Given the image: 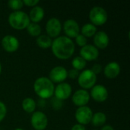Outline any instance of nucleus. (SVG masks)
<instances>
[{
	"mask_svg": "<svg viewBox=\"0 0 130 130\" xmlns=\"http://www.w3.org/2000/svg\"><path fill=\"white\" fill-rule=\"evenodd\" d=\"M30 123L35 130H44L48 125V118L42 111H34L30 117Z\"/></svg>",
	"mask_w": 130,
	"mask_h": 130,
	"instance_id": "nucleus-7",
	"label": "nucleus"
},
{
	"mask_svg": "<svg viewBox=\"0 0 130 130\" xmlns=\"http://www.w3.org/2000/svg\"><path fill=\"white\" fill-rule=\"evenodd\" d=\"M67 73H68V78L74 80V79H78V77L79 75V71L75 69H70L69 71H67Z\"/></svg>",
	"mask_w": 130,
	"mask_h": 130,
	"instance_id": "nucleus-29",
	"label": "nucleus"
},
{
	"mask_svg": "<svg viewBox=\"0 0 130 130\" xmlns=\"http://www.w3.org/2000/svg\"><path fill=\"white\" fill-rule=\"evenodd\" d=\"M68 78V73L66 68L63 66H59L53 68L49 73V79L54 83H62L65 82Z\"/></svg>",
	"mask_w": 130,
	"mask_h": 130,
	"instance_id": "nucleus-9",
	"label": "nucleus"
},
{
	"mask_svg": "<svg viewBox=\"0 0 130 130\" xmlns=\"http://www.w3.org/2000/svg\"><path fill=\"white\" fill-rule=\"evenodd\" d=\"M75 39V43L78 46H81V47H83V46H85V45L88 44L87 43H88V39L81 34H79Z\"/></svg>",
	"mask_w": 130,
	"mask_h": 130,
	"instance_id": "nucleus-26",
	"label": "nucleus"
},
{
	"mask_svg": "<svg viewBox=\"0 0 130 130\" xmlns=\"http://www.w3.org/2000/svg\"><path fill=\"white\" fill-rule=\"evenodd\" d=\"M72 66L73 67V69L78 70V71H81V70H84L87 66V62L80 56H75L72 61Z\"/></svg>",
	"mask_w": 130,
	"mask_h": 130,
	"instance_id": "nucleus-23",
	"label": "nucleus"
},
{
	"mask_svg": "<svg viewBox=\"0 0 130 130\" xmlns=\"http://www.w3.org/2000/svg\"><path fill=\"white\" fill-rule=\"evenodd\" d=\"M37 45L42 49H48L51 47L53 40L46 34H40L36 39Z\"/></svg>",
	"mask_w": 130,
	"mask_h": 130,
	"instance_id": "nucleus-22",
	"label": "nucleus"
},
{
	"mask_svg": "<svg viewBox=\"0 0 130 130\" xmlns=\"http://www.w3.org/2000/svg\"><path fill=\"white\" fill-rule=\"evenodd\" d=\"M1 44L4 50L8 53H14L19 48V41L13 35H5L3 37Z\"/></svg>",
	"mask_w": 130,
	"mask_h": 130,
	"instance_id": "nucleus-15",
	"label": "nucleus"
},
{
	"mask_svg": "<svg viewBox=\"0 0 130 130\" xmlns=\"http://www.w3.org/2000/svg\"><path fill=\"white\" fill-rule=\"evenodd\" d=\"M101 130H114L113 127L110 125H104L102 126Z\"/></svg>",
	"mask_w": 130,
	"mask_h": 130,
	"instance_id": "nucleus-33",
	"label": "nucleus"
},
{
	"mask_svg": "<svg viewBox=\"0 0 130 130\" xmlns=\"http://www.w3.org/2000/svg\"><path fill=\"white\" fill-rule=\"evenodd\" d=\"M51 49L53 55L56 58L66 60L74 54L75 45L72 39L66 36H59L53 40Z\"/></svg>",
	"mask_w": 130,
	"mask_h": 130,
	"instance_id": "nucleus-1",
	"label": "nucleus"
},
{
	"mask_svg": "<svg viewBox=\"0 0 130 130\" xmlns=\"http://www.w3.org/2000/svg\"><path fill=\"white\" fill-rule=\"evenodd\" d=\"M97 82V75L91 69H84L78 77V85L82 89H91Z\"/></svg>",
	"mask_w": 130,
	"mask_h": 130,
	"instance_id": "nucleus-4",
	"label": "nucleus"
},
{
	"mask_svg": "<svg viewBox=\"0 0 130 130\" xmlns=\"http://www.w3.org/2000/svg\"><path fill=\"white\" fill-rule=\"evenodd\" d=\"M14 130H24L23 129H21V128H17V129H15Z\"/></svg>",
	"mask_w": 130,
	"mask_h": 130,
	"instance_id": "nucleus-35",
	"label": "nucleus"
},
{
	"mask_svg": "<svg viewBox=\"0 0 130 130\" xmlns=\"http://www.w3.org/2000/svg\"><path fill=\"white\" fill-rule=\"evenodd\" d=\"M22 109L24 111L28 113H33L37 107V104L35 101L31 98H26L23 100L21 104Z\"/></svg>",
	"mask_w": 130,
	"mask_h": 130,
	"instance_id": "nucleus-20",
	"label": "nucleus"
},
{
	"mask_svg": "<svg viewBox=\"0 0 130 130\" xmlns=\"http://www.w3.org/2000/svg\"><path fill=\"white\" fill-rule=\"evenodd\" d=\"M90 99H91L90 94L88 93V91L84 89H79L76 91L72 97V103L74 104V105L78 107L87 106Z\"/></svg>",
	"mask_w": 130,
	"mask_h": 130,
	"instance_id": "nucleus-13",
	"label": "nucleus"
},
{
	"mask_svg": "<svg viewBox=\"0 0 130 130\" xmlns=\"http://www.w3.org/2000/svg\"><path fill=\"white\" fill-rule=\"evenodd\" d=\"M27 33L31 37H37L41 34V27L37 23L30 22L29 25L27 27Z\"/></svg>",
	"mask_w": 130,
	"mask_h": 130,
	"instance_id": "nucleus-24",
	"label": "nucleus"
},
{
	"mask_svg": "<svg viewBox=\"0 0 130 130\" xmlns=\"http://www.w3.org/2000/svg\"><path fill=\"white\" fill-rule=\"evenodd\" d=\"M108 18L107 11L101 6H94L89 12V19L91 23L95 27L104 25Z\"/></svg>",
	"mask_w": 130,
	"mask_h": 130,
	"instance_id": "nucleus-5",
	"label": "nucleus"
},
{
	"mask_svg": "<svg viewBox=\"0 0 130 130\" xmlns=\"http://www.w3.org/2000/svg\"><path fill=\"white\" fill-rule=\"evenodd\" d=\"M108 91L103 85H95L91 90L90 97L96 102H104L108 98Z\"/></svg>",
	"mask_w": 130,
	"mask_h": 130,
	"instance_id": "nucleus-11",
	"label": "nucleus"
},
{
	"mask_svg": "<svg viewBox=\"0 0 130 130\" xmlns=\"http://www.w3.org/2000/svg\"><path fill=\"white\" fill-rule=\"evenodd\" d=\"M79 54L80 56L82 57L86 62L94 61L99 56V50L92 44H87L81 48Z\"/></svg>",
	"mask_w": 130,
	"mask_h": 130,
	"instance_id": "nucleus-14",
	"label": "nucleus"
},
{
	"mask_svg": "<svg viewBox=\"0 0 130 130\" xmlns=\"http://www.w3.org/2000/svg\"><path fill=\"white\" fill-rule=\"evenodd\" d=\"M8 6L13 10V11H21L24 6V3L22 0H10L8 2Z\"/></svg>",
	"mask_w": 130,
	"mask_h": 130,
	"instance_id": "nucleus-25",
	"label": "nucleus"
},
{
	"mask_svg": "<svg viewBox=\"0 0 130 130\" xmlns=\"http://www.w3.org/2000/svg\"><path fill=\"white\" fill-rule=\"evenodd\" d=\"M62 27L61 21L56 18H50L46 24V35L49 36L51 39L56 38L59 37V34L62 31Z\"/></svg>",
	"mask_w": 130,
	"mask_h": 130,
	"instance_id": "nucleus-8",
	"label": "nucleus"
},
{
	"mask_svg": "<svg viewBox=\"0 0 130 130\" xmlns=\"http://www.w3.org/2000/svg\"><path fill=\"white\" fill-rule=\"evenodd\" d=\"M93 42H94V46L97 49L104 50L109 45L110 38L106 32L100 30V31H97V33L94 34Z\"/></svg>",
	"mask_w": 130,
	"mask_h": 130,
	"instance_id": "nucleus-16",
	"label": "nucleus"
},
{
	"mask_svg": "<svg viewBox=\"0 0 130 130\" xmlns=\"http://www.w3.org/2000/svg\"><path fill=\"white\" fill-rule=\"evenodd\" d=\"M2 64H1V62H0V75H1V73H2Z\"/></svg>",
	"mask_w": 130,
	"mask_h": 130,
	"instance_id": "nucleus-34",
	"label": "nucleus"
},
{
	"mask_svg": "<svg viewBox=\"0 0 130 130\" xmlns=\"http://www.w3.org/2000/svg\"><path fill=\"white\" fill-rule=\"evenodd\" d=\"M120 66L117 62H110L105 66L103 69L104 75L109 79L116 78L120 73Z\"/></svg>",
	"mask_w": 130,
	"mask_h": 130,
	"instance_id": "nucleus-17",
	"label": "nucleus"
},
{
	"mask_svg": "<svg viewBox=\"0 0 130 130\" xmlns=\"http://www.w3.org/2000/svg\"><path fill=\"white\" fill-rule=\"evenodd\" d=\"M80 31L81 34L85 36L86 38L92 37L97 33V27L91 23H87L82 26V29H80Z\"/></svg>",
	"mask_w": 130,
	"mask_h": 130,
	"instance_id": "nucleus-21",
	"label": "nucleus"
},
{
	"mask_svg": "<svg viewBox=\"0 0 130 130\" xmlns=\"http://www.w3.org/2000/svg\"><path fill=\"white\" fill-rule=\"evenodd\" d=\"M51 105L52 107L55 110H60L62 107V101H60L59 99H57L56 98H53L51 100Z\"/></svg>",
	"mask_w": 130,
	"mask_h": 130,
	"instance_id": "nucleus-27",
	"label": "nucleus"
},
{
	"mask_svg": "<svg viewBox=\"0 0 130 130\" xmlns=\"http://www.w3.org/2000/svg\"><path fill=\"white\" fill-rule=\"evenodd\" d=\"M96 75H98V74H100L101 72H102V70H103V69H102V66H101V65H100V64H94V65H93L92 66V67H91V69H90Z\"/></svg>",
	"mask_w": 130,
	"mask_h": 130,
	"instance_id": "nucleus-30",
	"label": "nucleus"
},
{
	"mask_svg": "<svg viewBox=\"0 0 130 130\" xmlns=\"http://www.w3.org/2000/svg\"><path fill=\"white\" fill-rule=\"evenodd\" d=\"M40 1L39 0H24L23 1V3H24V5H27V6H29V7H34V6H37V4H39Z\"/></svg>",
	"mask_w": 130,
	"mask_h": 130,
	"instance_id": "nucleus-31",
	"label": "nucleus"
},
{
	"mask_svg": "<svg viewBox=\"0 0 130 130\" xmlns=\"http://www.w3.org/2000/svg\"><path fill=\"white\" fill-rule=\"evenodd\" d=\"M7 113V107L5 104L0 101V123L5 119Z\"/></svg>",
	"mask_w": 130,
	"mask_h": 130,
	"instance_id": "nucleus-28",
	"label": "nucleus"
},
{
	"mask_svg": "<svg viewBox=\"0 0 130 130\" xmlns=\"http://www.w3.org/2000/svg\"><path fill=\"white\" fill-rule=\"evenodd\" d=\"M44 14H45L44 9L42 7L37 5L31 8L28 16H29L30 22L38 24L40 21H41L43 19Z\"/></svg>",
	"mask_w": 130,
	"mask_h": 130,
	"instance_id": "nucleus-18",
	"label": "nucleus"
},
{
	"mask_svg": "<svg viewBox=\"0 0 130 130\" xmlns=\"http://www.w3.org/2000/svg\"><path fill=\"white\" fill-rule=\"evenodd\" d=\"M93 114V111L89 107L84 106L80 107L76 110L75 117L78 124L85 126L91 123Z\"/></svg>",
	"mask_w": 130,
	"mask_h": 130,
	"instance_id": "nucleus-6",
	"label": "nucleus"
},
{
	"mask_svg": "<svg viewBox=\"0 0 130 130\" xmlns=\"http://www.w3.org/2000/svg\"><path fill=\"white\" fill-rule=\"evenodd\" d=\"M107 121V116L103 112H97L93 114L91 123L95 127H100L104 126Z\"/></svg>",
	"mask_w": 130,
	"mask_h": 130,
	"instance_id": "nucleus-19",
	"label": "nucleus"
},
{
	"mask_svg": "<svg viewBox=\"0 0 130 130\" xmlns=\"http://www.w3.org/2000/svg\"><path fill=\"white\" fill-rule=\"evenodd\" d=\"M54 88V84L47 77H40L34 83V90L36 94L43 100L52 98Z\"/></svg>",
	"mask_w": 130,
	"mask_h": 130,
	"instance_id": "nucleus-2",
	"label": "nucleus"
},
{
	"mask_svg": "<svg viewBox=\"0 0 130 130\" xmlns=\"http://www.w3.org/2000/svg\"><path fill=\"white\" fill-rule=\"evenodd\" d=\"M0 130H1V129H0Z\"/></svg>",
	"mask_w": 130,
	"mask_h": 130,
	"instance_id": "nucleus-36",
	"label": "nucleus"
},
{
	"mask_svg": "<svg viewBox=\"0 0 130 130\" xmlns=\"http://www.w3.org/2000/svg\"><path fill=\"white\" fill-rule=\"evenodd\" d=\"M72 92V88L69 83L62 82L58 84L54 88L53 95L55 98L60 101H66L71 96Z\"/></svg>",
	"mask_w": 130,
	"mask_h": 130,
	"instance_id": "nucleus-10",
	"label": "nucleus"
},
{
	"mask_svg": "<svg viewBox=\"0 0 130 130\" xmlns=\"http://www.w3.org/2000/svg\"><path fill=\"white\" fill-rule=\"evenodd\" d=\"M10 26L15 30H24L30 23L28 14L23 11H16L11 12L8 18Z\"/></svg>",
	"mask_w": 130,
	"mask_h": 130,
	"instance_id": "nucleus-3",
	"label": "nucleus"
},
{
	"mask_svg": "<svg viewBox=\"0 0 130 130\" xmlns=\"http://www.w3.org/2000/svg\"><path fill=\"white\" fill-rule=\"evenodd\" d=\"M63 30L66 37L72 39L75 38L80 34V27L75 20L68 19L63 24Z\"/></svg>",
	"mask_w": 130,
	"mask_h": 130,
	"instance_id": "nucleus-12",
	"label": "nucleus"
},
{
	"mask_svg": "<svg viewBox=\"0 0 130 130\" xmlns=\"http://www.w3.org/2000/svg\"><path fill=\"white\" fill-rule=\"evenodd\" d=\"M71 130H86V129H85V126L77 123V124H75V125L72 127Z\"/></svg>",
	"mask_w": 130,
	"mask_h": 130,
	"instance_id": "nucleus-32",
	"label": "nucleus"
}]
</instances>
